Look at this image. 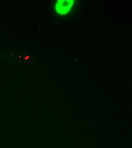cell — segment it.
I'll return each mask as SVG.
<instances>
[{
	"instance_id": "cell-1",
	"label": "cell",
	"mask_w": 132,
	"mask_h": 148,
	"mask_svg": "<svg viewBox=\"0 0 132 148\" xmlns=\"http://www.w3.org/2000/svg\"><path fill=\"white\" fill-rule=\"evenodd\" d=\"M75 3L74 0H58L55 5V10L59 14L65 16L70 12Z\"/></svg>"
}]
</instances>
